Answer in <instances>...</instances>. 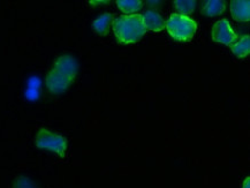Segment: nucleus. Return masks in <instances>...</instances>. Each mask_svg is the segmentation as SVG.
Returning <instances> with one entry per match:
<instances>
[{
	"label": "nucleus",
	"mask_w": 250,
	"mask_h": 188,
	"mask_svg": "<svg viewBox=\"0 0 250 188\" xmlns=\"http://www.w3.org/2000/svg\"><path fill=\"white\" fill-rule=\"evenodd\" d=\"M112 23L115 37L121 44L135 43L146 33L141 14L121 15L113 20Z\"/></svg>",
	"instance_id": "f257e3e1"
},
{
	"label": "nucleus",
	"mask_w": 250,
	"mask_h": 188,
	"mask_svg": "<svg viewBox=\"0 0 250 188\" xmlns=\"http://www.w3.org/2000/svg\"><path fill=\"white\" fill-rule=\"evenodd\" d=\"M165 27L168 34L176 41H189L194 37L197 30V24L187 15L174 13L171 14Z\"/></svg>",
	"instance_id": "f03ea898"
},
{
	"label": "nucleus",
	"mask_w": 250,
	"mask_h": 188,
	"mask_svg": "<svg viewBox=\"0 0 250 188\" xmlns=\"http://www.w3.org/2000/svg\"><path fill=\"white\" fill-rule=\"evenodd\" d=\"M36 146L40 149L56 152L60 157H63L67 149V140L47 129H41L36 136Z\"/></svg>",
	"instance_id": "7ed1b4c3"
},
{
	"label": "nucleus",
	"mask_w": 250,
	"mask_h": 188,
	"mask_svg": "<svg viewBox=\"0 0 250 188\" xmlns=\"http://www.w3.org/2000/svg\"><path fill=\"white\" fill-rule=\"evenodd\" d=\"M236 34L230 28L229 22L226 19H222L213 25L212 28V40L216 43L224 44V45L232 46L236 42Z\"/></svg>",
	"instance_id": "20e7f679"
},
{
	"label": "nucleus",
	"mask_w": 250,
	"mask_h": 188,
	"mask_svg": "<svg viewBox=\"0 0 250 188\" xmlns=\"http://www.w3.org/2000/svg\"><path fill=\"white\" fill-rule=\"evenodd\" d=\"M72 79L60 74L56 69L50 71L46 76V87L49 89V91L54 95H59L65 92L69 88V85L72 84Z\"/></svg>",
	"instance_id": "39448f33"
},
{
	"label": "nucleus",
	"mask_w": 250,
	"mask_h": 188,
	"mask_svg": "<svg viewBox=\"0 0 250 188\" xmlns=\"http://www.w3.org/2000/svg\"><path fill=\"white\" fill-rule=\"evenodd\" d=\"M60 74L74 80L79 71V63L72 56H62L58 58L54 63V68Z\"/></svg>",
	"instance_id": "423d86ee"
},
{
	"label": "nucleus",
	"mask_w": 250,
	"mask_h": 188,
	"mask_svg": "<svg viewBox=\"0 0 250 188\" xmlns=\"http://www.w3.org/2000/svg\"><path fill=\"white\" fill-rule=\"evenodd\" d=\"M230 13L235 21L248 22L250 20L249 0H233L230 2Z\"/></svg>",
	"instance_id": "0eeeda50"
},
{
	"label": "nucleus",
	"mask_w": 250,
	"mask_h": 188,
	"mask_svg": "<svg viewBox=\"0 0 250 188\" xmlns=\"http://www.w3.org/2000/svg\"><path fill=\"white\" fill-rule=\"evenodd\" d=\"M142 19L146 30L149 29V30L158 33V31H162L165 28L166 22L164 21V19L162 18V15H160L158 12L146 11L142 15Z\"/></svg>",
	"instance_id": "6e6552de"
},
{
	"label": "nucleus",
	"mask_w": 250,
	"mask_h": 188,
	"mask_svg": "<svg viewBox=\"0 0 250 188\" xmlns=\"http://www.w3.org/2000/svg\"><path fill=\"white\" fill-rule=\"evenodd\" d=\"M226 8V2L223 0H209L204 1L202 6V14L207 17H217V15L223 14Z\"/></svg>",
	"instance_id": "1a4fd4ad"
},
{
	"label": "nucleus",
	"mask_w": 250,
	"mask_h": 188,
	"mask_svg": "<svg viewBox=\"0 0 250 188\" xmlns=\"http://www.w3.org/2000/svg\"><path fill=\"white\" fill-rule=\"evenodd\" d=\"M113 22V17L110 13H104L101 17H98L92 23V28L96 33L99 35H106L110 30V27Z\"/></svg>",
	"instance_id": "9d476101"
},
{
	"label": "nucleus",
	"mask_w": 250,
	"mask_h": 188,
	"mask_svg": "<svg viewBox=\"0 0 250 188\" xmlns=\"http://www.w3.org/2000/svg\"><path fill=\"white\" fill-rule=\"evenodd\" d=\"M233 53L239 58H245L250 53V37L249 35L242 36L238 42L232 44Z\"/></svg>",
	"instance_id": "9b49d317"
},
{
	"label": "nucleus",
	"mask_w": 250,
	"mask_h": 188,
	"mask_svg": "<svg viewBox=\"0 0 250 188\" xmlns=\"http://www.w3.org/2000/svg\"><path fill=\"white\" fill-rule=\"evenodd\" d=\"M117 5L121 12L129 15L139 12L142 8V1L140 0H118Z\"/></svg>",
	"instance_id": "f8f14e48"
},
{
	"label": "nucleus",
	"mask_w": 250,
	"mask_h": 188,
	"mask_svg": "<svg viewBox=\"0 0 250 188\" xmlns=\"http://www.w3.org/2000/svg\"><path fill=\"white\" fill-rule=\"evenodd\" d=\"M196 4L197 2L195 0H175L174 1V6L175 8L178 9L179 14H190L195 11L196 8Z\"/></svg>",
	"instance_id": "ddd939ff"
},
{
	"label": "nucleus",
	"mask_w": 250,
	"mask_h": 188,
	"mask_svg": "<svg viewBox=\"0 0 250 188\" xmlns=\"http://www.w3.org/2000/svg\"><path fill=\"white\" fill-rule=\"evenodd\" d=\"M14 188H36L33 181L25 177L18 178L14 184Z\"/></svg>",
	"instance_id": "4468645a"
},
{
	"label": "nucleus",
	"mask_w": 250,
	"mask_h": 188,
	"mask_svg": "<svg viewBox=\"0 0 250 188\" xmlns=\"http://www.w3.org/2000/svg\"><path fill=\"white\" fill-rule=\"evenodd\" d=\"M242 188H250V178H246L245 181H243Z\"/></svg>",
	"instance_id": "2eb2a0df"
}]
</instances>
